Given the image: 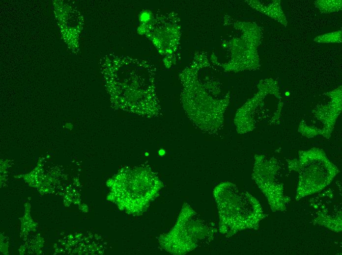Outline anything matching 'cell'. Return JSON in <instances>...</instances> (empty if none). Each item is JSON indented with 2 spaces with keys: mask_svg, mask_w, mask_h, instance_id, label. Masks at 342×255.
Instances as JSON below:
<instances>
[{
  "mask_svg": "<svg viewBox=\"0 0 342 255\" xmlns=\"http://www.w3.org/2000/svg\"><path fill=\"white\" fill-rule=\"evenodd\" d=\"M179 218L175 228L166 238V242L170 243V250L178 254L187 253L213 239L217 232L214 225L201 219L189 205L185 206Z\"/></svg>",
  "mask_w": 342,
  "mask_h": 255,
  "instance_id": "obj_3",
  "label": "cell"
},
{
  "mask_svg": "<svg viewBox=\"0 0 342 255\" xmlns=\"http://www.w3.org/2000/svg\"><path fill=\"white\" fill-rule=\"evenodd\" d=\"M326 210L318 211L315 217L314 222L328 229L336 232H340L342 230V210H339L330 213Z\"/></svg>",
  "mask_w": 342,
  "mask_h": 255,
  "instance_id": "obj_6",
  "label": "cell"
},
{
  "mask_svg": "<svg viewBox=\"0 0 342 255\" xmlns=\"http://www.w3.org/2000/svg\"><path fill=\"white\" fill-rule=\"evenodd\" d=\"M280 166L277 159L263 154H256L253 170V179L265 197L273 212L286 210L290 201L284 194V186L277 178Z\"/></svg>",
  "mask_w": 342,
  "mask_h": 255,
  "instance_id": "obj_4",
  "label": "cell"
},
{
  "mask_svg": "<svg viewBox=\"0 0 342 255\" xmlns=\"http://www.w3.org/2000/svg\"><path fill=\"white\" fill-rule=\"evenodd\" d=\"M330 98L328 103L315 108L313 114L314 124L299 125L298 131L303 136L311 138L318 135L329 139L337 119L342 111V87L327 93Z\"/></svg>",
  "mask_w": 342,
  "mask_h": 255,
  "instance_id": "obj_5",
  "label": "cell"
},
{
  "mask_svg": "<svg viewBox=\"0 0 342 255\" xmlns=\"http://www.w3.org/2000/svg\"><path fill=\"white\" fill-rule=\"evenodd\" d=\"M213 197L219 217L218 230L227 237L245 230H257L265 217L259 201L231 182L215 187Z\"/></svg>",
  "mask_w": 342,
  "mask_h": 255,
  "instance_id": "obj_1",
  "label": "cell"
},
{
  "mask_svg": "<svg viewBox=\"0 0 342 255\" xmlns=\"http://www.w3.org/2000/svg\"><path fill=\"white\" fill-rule=\"evenodd\" d=\"M298 157L287 159L289 170L298 173L295 200L316 193L332 182L340 170L318 148L299 151Z\"/></svg>",
  "mask_w": 342,
  "mask_h": 255,
  "instance_id": "obj_2",
  "label": "cell"
}]
</instances>
